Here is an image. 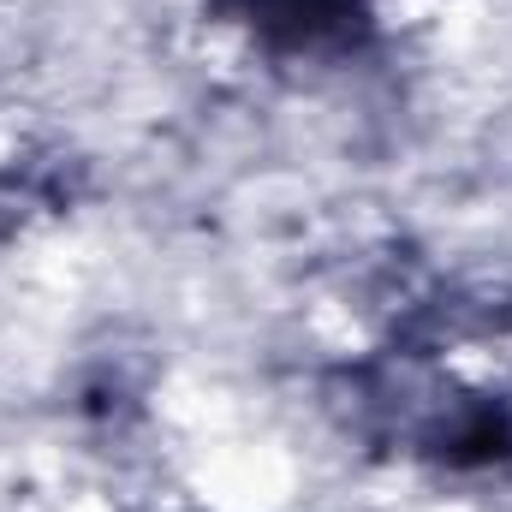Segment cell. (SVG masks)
Wrapping results in <instances>:
<instances>
[{
	"label": "cell",
	"instance_id": "6da1fadb",
	"mask_svg": "<svg viewBox=\"0 0 512 512\" xmlns=\"http://www.w3.org/2000/svg\"><path fill=\"white\" fill-rule=\"evenodd\" d=\"M233 24H245L268 54H352L370 36V0H221Z\"/></svg>",
	"mask_w": 512,
	"mask_h": 512
}]
</instances>
